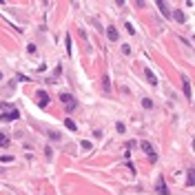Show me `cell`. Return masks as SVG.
Instances as JSON below:
<instances>
[{
    "label": "cell",
    "mask_w": 195,
    "mask_h": 195,
    "mask_svg": "<svg viewBox=\"0 0 195 195\" xmlns=\"http://www.w3.org/2000/svg\"><path fill=\"white\" fill-rule=\"evenodd\" d=\"M18 118H20V111L13 109V107L0 111V120H5V122H11V120H18Z\"/></svg>",
    "instance_id": "1"
},
{
    "label": "cell",
    "mask_w": 195,
    "mask_h": 195,
    "mask_svg": "<svg viewBox=\"0 0 195 195\" xmlns=\"http://www.w3.org/2000/svg\"><path fill=\"white\" fill-rule=\"evenodd\" d=\"M60 102L64 104V109H67L69 113H71V111H76V107H78V102L73 100V96H69V93H62L60 96Z\"/></svg>",
    "instance_id": "2"
},
{
    "label": "cell",
    "mask_w": 195,
    "mask_h": 195,
    "mask_svg": "<svg viewBox=\"0 0 195 195\" xmlns=\"http://www.w3.org/2000/svg\"><path fill=\"white\" fill-rule=\"evenodd\" d=\"M140 146H142V151L148 155V160H151V162L157 160V153H155V148L151 146V142H146V140H144V142H140Z\"/></svg>",
    "instance_id": "3"
},
{
    "label": "cell",
    "mask_w": 195,
    "mask_h": 195,
    "mask_svg": "<svg viewBox=\"0 0 195 195\" xmlns=\"http://www.w3.org/2000/svg\"><path fill=\"white\" fill-rule=\"evenodd\" d=\"M36 102H38V107L44 109V107L49 104V93H47V91H42V89H40V91H36Z\"/></svg>",
    "instance_id": "4"
},
{
    "label": "cell",
    "mask_w": 195,
    "mask_h": 195,
    "mask_svg": "<svg viewBox=\"0 0 195 195\" xmlns=\"http://www.w3.org/2000/svg\"><path fill=\"white\" fill-rule=\"evenodd\" d=\"M155 191H157V195H169V189H166V182L160 178L157 180V186H155Z\"/></svg>",
    "instance_id": "5"
},
{
    "label": "cell",
    "mask_w": 195,
    "mask_h": 195,
    "mask_svg": "<svg viewBox=\"0 0 195 195\" xmlns=\"http://www.w3.org/2000/svg\"><path fill=\"white\" fill-rule=\"evenodd\" d=\"M144 76H146V80H148V84H157V78H155V73L151 71V69H148V67H144Z\"/></svg>",
    "instance_id": "6"
},
{
    "label": "cell",
    "mask_w": 195,
    "mask_h": 195,
    "mask_svg": "<svg viewBox=\"0 0 195 195\" xmlns=\"http://www.w3.org/2000/svg\"><path fill=\"white\" fill-rule=\"evenodd\" d=\"M107 36H109V40H111V42H115V40L120 38L118 29H115V27H111V24H109V29H107Z\"/></svg>",
    "instance_id": "7"
},
{
    "label": "cell",
    "mask_w": 195,
    "mask_h": 195,
    "mask_svg": "<svg viewBox=\"0 0 195 195\" xmlns=\"http://www.w3.org/2000/svg\"><path fill=\"white\" fill-rule=\"evenodd\" d=\"M182 89H184V96L191 100V98H193V93H191V82H189L186 78H184V82H182Z\"/></svg>",
    "instance_id": "8"
},
{
    "label": "cell",
    "mask_w": 195,
    "mask_h": 195,
    "mask_svg": "<svg viewBox=\"0 0 195 195\" xmlns=\"http://www.w3.org/2000/svg\"><path fill=\"white\" fill-rule=\"evenodd\" d=\"M64 126H67V129H69V131H73V133H76V131H78V126H76V122H73V120H71V118H67V120H64Z\"/></svg>",
    "instance_id": "9"
},
{
    "label": "cell",
    "mask_w": 195,
    "mask_h": 195,
    "mask_svg": "<svg viewBox=\"0 0 195 195\" xmlns=\"http://www.w3.org/2000/svg\"><path fill=\"white\" fill-rule=\"evenodd\" d=\"M157 7H160V9H162V13H164L166 18H169V16H171V9H169V5H166V2H162V0H160V2H157Z\"/></svg>",
    "instance_id": "10"
},
{
    "label": "cell",
    "mask_w": 195,
    "mask_h": 195,
    "mask_svg": "<svg viewBox=\"0 0 195 195\" xmlns=\"http://www.w3.org/2000/svg\"><path fill=\"white\" fill-rule=\"evenodd\" d=\"M186 186H195V178H193V169H189V173H186Z\"/></svg>",
    "instance_id": "11"
},
{
    "label": "cell",
    "mask_w": 195,
    "mask_h": 195,
    "mask_svg": "<svg viewBox=\"0 0 195 195\" xmlns=\"http://www.w3.org/2000/svg\"><path fill=\"white\" fill-rule=\"evenodd\" d=\"M5 146H9V135L0 133V148H5Z\"/></svg>",
    "instance_id": "12"
},
{
    "label": "cell",
    "mask_w": 195,
    "mask_h": 195,
    "mask_svg": "<svg viewBox=\"0 0 195 195\" xmlns=\"http://www.w3.org/2000/svg\"><path fill=\"white\" fill-rule=\"evenodd\" d=\"M173 18H175L178 22H184V13H182V11H175V13H173Z\"/></svg>",
    "instance_id": "13"
},
{
    "label": "cell",
    "mask_w": 195,
    "mask_h": 195,
    "mask_svg": "<svg viewBox=\"0 0 195 195\" xmlns=\"http://www.w3.org/2000/svg\"><path fill=\"white\" fill-rule=\"evenodd\" d=\"M142 107H144V109H151V107H153V102L148 100V98H144V100H142Z\"/></svg>",
    "instance_id": "14"
},
{
    "label": "cell",
    "mask_w": 195,
    "mask_h": 195,
    "mask_svg": "<svg viewBox=\"0 0 195 195\" xmlns=\"http://www.w3.org/2000/svg\"><path fill=\"white\" fill-rule=\"evenodd\" d=\"M64 42H67V53L71 55V36H67V38H64Z\"/></svg>",
    "instance_id": "15"
},
{
    "label": "cell",
    "mask_w": 195,
    "mask_h": 195,
    "mask_svg": "<svg viewBox=\"0 0 195 195\" xmlns=\"http://www.w3.org/2000/svg\"><path fill=\"white\" fill-rule=\"evenodd\" d=\"M80 146L84 148V151H89V148H91V142H89V140H82V142H80Z\"/></svg>",
    "instance_id": "16"
},
{
    "label": "cell",
    "mask_w": 195,
    "mask_h": 195,
    "mask_svg": "<svg viewBox=\"0 0 195 195\" xmlns=\"http://www.w3.org/2000/svg\"><path fill=\"white\" fill-rule=\"evenodd\" d=\"M115 129H118L120 133H124V124H122V122H118V124H115Z\"/></svg>",
    "instance_id": "17"
},
{
    "label": "cell",
    "mask_w": 195,
    "mask_h": 195,
    "mask_svg": "<svg viewBox=\"0 0 195 195\" xmlns=\"http://www.w3.org/2000/svg\"><path fill=\"white\" fill-rule=\"evenodd\" d=\"M2 162H5V164H7V162H13V157H11V155H2Z\"/></svg>",
    "instance_id": "18"
},
{
    "label": "cell",
    "mask_w": 195,
    "mask_h": 195,
    "mask_svg": "<svg viewBox=\"0 0 195 195\" xmlns=\"http://www.w3.org/2000/svg\"><path fill=\"white\" fill-rule=\"evenodd\" d=\"M16 80H20V82H27L29 78H27V76H22V73H18V78H16Z\"/></svg>",
    "instance_id": "19"
},
{
    "label": "cell",
    "mask_w": 195,
    "mask_h": 195,
    "mask_svg": "<svg viewBox=\"0 0 195 195\" xmlns=\"http://www.w3.org/2000/svg\"><path fill=\"white\" fill-rule=\"evenodd\" d=\"M122 53H126V55H129V53H131V47H129V44H124V47H122Z\"/></svg>",
    "instance_id": "20"
}]
</instances>
